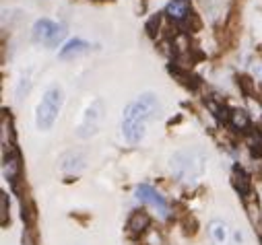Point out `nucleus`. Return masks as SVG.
<instances>
[{"mask_svg": "<svg viewBox=\"0 0 262 245\" xmlns=\"http://www.w3.org/2000/svg\"><path fill=\"white\" fill-rule=\"evenodd\" d=\"M149 225H151V216L147 214L145 210H136L128 221V233L130 235H141L149 229Z\"/></svg>", "mask_w": 262, "mask_h": 245, "instance_id": "obj_11", "label": "nucleus"}, {"mask_svg": "<svg viewBox=\"0 0 262 245\" xmlns=\"http://www.w3.org/2000/svg\"><path fill=\"white\" fill-rule=\"evenodd\" d=\"M159 23H161V15H153L149 19V23H147V33H149L151 37L157 33V29H159Z\"/></svg>", "mask_w": 262, "mask_h": 245, "instance_id": "obj_18", "label": "nucleus"}, {"mask_svg": "<svg viewBox=\"0 0 262 245\" xmlns=\"http://www.w3.org/2000/svg\"><path fill=\"white\" fill-rule=\"evenodd\" d=\"M103 111H106V105H103L101 99H95L89 107L85 109V116L83 122L78 126V136L81 138H89L93 134H97V130L103 122Z\"/></svg>", "mask_w": 262, "mask_h": 245, "instance_id": "obj_4", "label": "nucleus"}, {"mask_svg": "<svg viewBox=\"0 0 262 245\" xmlns=\"http://www.w3.org/2000/svg\"><path fill=\"white\" fill-rule=\"evenodd\" d=\"M60 109H62V91H60V87H52V89L43 93V97L37 105V116H36L37 128L50 130L54 126Z\"/></svg>", "mask_w": 262, "mask_h": 245, "instance_id": "obj_3", "label": "nucleus"}, {"mask_svg": "<svg viewBox=\"0 0 262 245\" xmlns=\"http://www.w3.org/2000/svg\"><path fill=\"white\" fill-rule=\"evenodd\" d=\"M89 52H91V43H87L83 39H71L62 50H60V58L62 60H73V58L89 54Z\"/></svg>", "mask_w": 262, "mask_h": 245, "instance_id": "obj_8", "label": "nucleus"}, {"mask_svg": "<svg viewBox=\"0 0 262 245\" xmlns=\"http://www.w3.org/2000/svg\"><path fill=\"white\" fill-rule=\"evenodd\" d=\"M83 163H85V157L81 153H68L62 159V169L64 171H76L83 167Z\"/></svg>", "mask_w": 262, "mask_h": 245, "instance_id": "obj_14", "label": "nucleus"}, {"mask_svg": "<svg viewBox=\"0 0 262 245\" xmlns=\"http://www.w3.org/2000/svg\"><path fill=\"white\" fill-rule=\"evenodd\" d=\"M2 171H4V177L8 181H13V183L21 175V159H19V153H17V151H11L8 155H4Z\"/></svg>", "mask_w": 262, "mask_h": 245, "instance_id": "obj_10", "label": "nucleus"}, {"mask_svg": "<svg viewBox=\"0 0 262 245\" xmlns=\"http://www.w3.org/2000/svg\"><path fill=\"white\" fill-rule=\"evenodd\" d=\"M165 15L176 23L186 21L190 17V2L188 0H171V2L168 4V8H165Z\"/></svg>", "mask_w": 262, "mask_h": 245, "instance_id": "obj_9", "label": "nucleus"}, {"mask_svg": "<svg viewBox=\"0 0 262 245\" xmlns=\"http://www.w3.org/2000/svg\"><path fill=\"white\" fill-rule=\"evenodd\" d=\"M206 105H208V109L215 113V118L219 120V122H227V120L231 118V116H227V109L223 107V105H217L215 101H206Z\"/></svg>", "mask_w": 262, "mask_h": 245, "instance_id": "obj_15", "label": "nucleus"}, {"mask_svg": "<svg viewBox=\"0 0 262 245\" xmlns=\"http://www.w3.org/2000/svg\"><path fill=\"white\" fill-rule=\"evenodd\" d=\"M208 235H211V239L215 245H242V233L231 229L229 225L225 221H211L208 225Z\"/></svg>", "mask_w": 262, "mask_h": 245, "instance_id": "obj_6", "label": "nucleus"}, {"mask_svg": "<svg viewBox=\"0 0 262 245\" xmlns=\"http://www.w3.org/2000/svg\"><path fill=\"white\" fill-rule=\"evenodd\" d=\"M231 179H233V188L240 192V196L248 198V196H250V179H248V175L243 173V169L233 167V175H231Z\"/></svg>", "mask_w": 262, "mask_h": 245, "instance_id": "obj_12", "label": "nucleus"}, {"mask_svg": "<svg viewBox=\"0 0 262 245\" xmlns=\"http://www.w3.org/2000/svg\"><path fill=\"white\" fill-rule=\"evenodd\" d=\"M206 167V153L200 146L182 148L171 157V173L180 181H192L200 177Z\"/></svg>", "mask_w": 262, "mask_h": 245, "instance_id": "obj_2", "label": "nucleus"}, {"mask_svg": "<svg viewBox=\"0 0 262 245\" xmlns=\"http://www.w3.org/2000/svg\"><path fill=\"white\" fill-rule=\"evenodd\" d=\"M260 134H262V132H260Z\"/></svg>", "mask_w": 262, "mask_h": 245, "instance_id": "obj_20", "label": "nucleus"}, {"mask_svg": "<svg viewBox=\"0 0 262 245\" xmlns=\"http://www.w3.org/2000/svg\"><path fill=\"white\" fill-rule=\"evenodd\" d=\"M0 223H2V227L8 225V196L4 194H0Z\"/></svg>", "mask_w": 262, "mask_h": 245, "instance_id": "obj_17", "label": "nucleus"}, {"mask_svg": "<svg viewBox=\"0 0 262 245\" xmlns=\"http://www.w3.org/2000/svg\"><path fill=\"white\" fill-rule=\"evenodd\" d=\"M159 113V101L153 93H145L136 97L132 103L124 109L122 118V134L130 144H138L145 138L149 122Z\"/></svg>", "mask_w": 262, "mask_h": 245, "instance_id": "obj_1", "label": "nucleus"}, {"mask_svg": "<svg viewBox=\"0 0 262 245\" xmlns=\"http://www.w3.org/2000/svg\"><path fill=\"white\" fill-rule=\"evenodd\" d=\"M238 83L242 85V89H243V93H246V95L252 93V81H250L248 76H240V81H238Z\"/></svg>", "mask_w": 262, "mask_h": 245, "instance_id": "obj_19", "label": "nucleus"}, {"mask_svg": "<svg viewBox=\"0 0 262 245\" xmlns=\"http://www.w3.org/2000/svg\"><path fill=\"white\" fill-rule=\"evenodd\" d=\"M64 27L50 19H41L33 25V41L43 43V46H56L62 39Z\"/></svg>", "mask_w": 262, "mask_h": 245, "instance_id": "obj_5", "label": "nucleus"}, {"mask_svg": "<svg viewBox=\"0 0 262 245\" xmlns=\"http://www.w3.org/2000/svg\"><path fill=\"white\" fill-rule=\"evenodd\" d=\"M229 122H231V126L235 128V130H248L250 128V116H248V111H243V109H233L231 113H229Z\"/></svg>", "mask_w": 262, "mask_h": 245, "instance_id": "obj_13", "label": "nucleus"}, {"mask_svg": "<svg viewBox=\"0 0 262 245\" xmlns=\"http://www.w3.org/2000/svg\"><path fill=\"white\" fill-rule=\"evenodd\" d=\"M250 153H252L254 159H260V157H262V134L252 136V140H250Z\"/></svg>", "mask_w": 262, "mask_h": 245, "instance_id": "obj_16", "label": "nucleus"}, {"mask_svg": "<svg viewBox=\"0 0 262 245\" xmlns=\"http://www.w3.org/2000/svg\"><path fill=\"white\" fill-rule=\"evenodd\" d=\"M136 198L141 200V202L153 206V208H155L161 216H168V212H169L168 202H165L163 196L159 194V192H155L151 186H147V183H143V186H138V188H136Z\"/></svg>", "mask_w": 262, "mask_h": 245, "instance_id": "obj_7", "label": "nucleus"}]
</instances>
